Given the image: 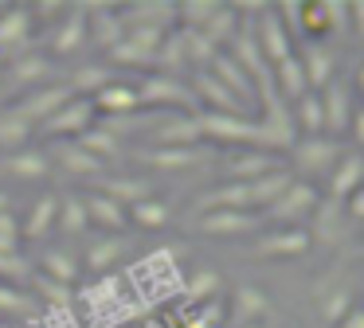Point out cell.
<instances>
[{"label": "cell", "mask_w": 364, "mask_h": 328, "mask_svg": "<svg viewBox=\"0 0 364 328\" xmlns=\"http://www.w3.org/2000/svg\"><path fill=\"white\" fill-rule=\"evenodd\" d=\"M110 82H114V70L106 67V62H87V67H79L71 78H67V86H71L75 98H87V102L95 98L102 86H110Z\"/></svg>", "instance_id": "obj_35"}, {"label": "cell", "mask_w": 364, "mask_h": 328, "mask_svg": "<svg viewBox=\"0 0 364 328\" xmlns=\"http://www.w3.org/2000/svg\"><path fill=\"white\" fill-rule=\"evenodd\" d=\"M9 78L12 82L4 86V90L12 94V86H48V78H51V59L43 55V47H28L20 59H12L9 62Z\"/></svg>", "instance_id": "obj_24"}, {"label": "cell", "mask_w": 364, "mask_h": 328, "mask_svg": "<svg viewBox=\"0 0 364 328\" xmlns=\"http://www.w3.org/2000/svg\"><path fill=\"white\" fill-rule=\"evenodd\" d=\"M290 184H294V172H290V168H278V172H270V176H262V180H255V184H247V187H251L255 211H267L270 203H274Z\"/></svg>", "instance_id": "obj_38"}, {"label": "cell", "mask_w": 364, "mask_h": 328, "mask_svg": "<svg viewBox=\"0 0 364 328\" xmlns=\"http://www.w3.org/2000/svg\"><path fill=\"white\" fill-rule=\"evenodd\" d=\"M204 70L215 78V82H223V86H228V90L235 94L239 102H247V106L255 109V82H251V75H247V70L239 67V62L231 59L228 51H220V55H215V59L204 67Z\"/></svg>", "instance_id": "obj_25"}, {"label": "cell", "mask_w": 364, "mask_h": 328, "mask_svg": "<svg viewBox=\"0 0 364 328\" xmlns=\"http://www.w3.org/2000/svg\"><path fill=\"white\" fill-rule=\"evenodd\" d=\"M36 273V266L28 262L24 254H0V281H9V285H20Z\"/></svg>", "instance_id": "obj_42"}, {"label": "cell", "mask_w": 364, "mask_h": 328, "mask_svg": "<svg viewBox=\"0 0 364 328\" xmlns=\"http://www.w3.org/2000/svg\"><path fill=\"white\" fill-rule=\"evenodd\" d=\"M0 312L4 317H28L32 320L40 312V301L32 293H24L20 285H9V281H0Z\"/></svg>", "instance_id": "obj_39"}, {"label": "cell", "mask_w": 364, "mask_h": 328, "mask_svg": "<svg viewBox=\"0 0 364 328\" xmlns=\"http://www.w3.org/2000/svg\"><path fill=\"white\" fill-rule=\"evenodd\" d=\"M314 246L306 226H274L267 234H255V254L259 258H301Z\"/></svg>", "instance_id": "obj_15"}, {"label": "cell", "mask_w": 364, "mask_h": 328, "mask_svg": "<svg viewBox=\"0 0 364 328\" xmlns=\"http://www.w3.org/2000/svg\"><path fill=\"white\" fill-rule=\"evenodd\" d=\"M188 90H192V98H196V114H223V117H251L255 114L247 102H239L235 94L223 82H215L208 70H196V75L188 78Z\"/></svg>", "instance_id": "obj_5"}, {"label": "cell", "mask_w": 364, "mask_h": 328, "mask_svg": "<svg viewBox=\"0 0 364 328\" xmlns=\"http://www.w3.org/2000/svg\"><path fill=\"white\" fill-rule=\"evenodd\" d=\"M294 55H298L301 75H306V86L314 94H321L325 86L337 78V55H333L329 43H301Z\"/></svg>", "instance_id": "obj_16"}, {"label": "cell", "mask_w": 364, "mask_h": 328, "mask_svg": "<svg viewBox=\"0 0 364 328\" xmlns=\"http://www.w3.org/2000/svg\"><path fill=\"white\" fill-rule=\"evenodd\" d=\"M306 231H309V242H321V246H341L345 239H353V226H348V219H345V211H341L337 199L317 203L309 223H306Z\"/></svg>", "instance_id": "obj_11"}, {"label": "cell", "mask_w": 364, "mask_h": 328, "mask_svg": "<svg viewBox=\"0 0 364 328\" xmlns=\"http://www.w3.org/2000/svg\"><path fill=\"white\" fill-rule=\"evenodd\" d=\"M36 137V125H28L16 109H0V153H20Z\"/></svg>", "instance_id": "obj_34"}, {"label": "cell", "mask_w": 364, "mask_h": 328, "mask_svg": "<svg viewBox=\"0 0 364 328\" xmlns=\"http://www.w3.org/2000/svg\"><path fill=\"white\" fill-rule=\"evenodd\" d=\"M220 164H223V172H228V184H255V180L286 168L282 156L262 153V148H228Z\"/></svg>", "instance_id": "obj_6"}, {"label": "cell", "mask_w": 364, "mask_h": 328, "mask_svg": "<svg viewBox=\"0 0 364 328\" xmlns=\"http://www.w3.org/2000/svg\"><path fill=\"white\" fill-rule=\"evenodd\" d=\"M290 121H294V133H298V137H321V133H325L321 98H317L314 90L301 94V98L290 106Z\"/></svg>", "instance_id": "obj_31"}, {"label": "cell", "mask_w": 364, "mask_h": 328, "mask_svg": "<svg viewBox=\"0 0 364 328\" xmlns=\"http://www.w3.org/2000/svg\"><path fill=\"white\" fill-rule=\"evenodd\" d=\"M90 184H95L90 192L106 195V199L122 203V207H134V203L145 199V195H153L149 180H141V176H98V180H90Z\"/></svg>", "instance_id": "obj_27"}, {"label": "cell", "mask_w": 364, "mask_h": 328, "mask_svg": "<svg viewBox=\"0 0 364 328\" xmlns=\"http://www.w3.org/2000/svg\"><path fill=\"white\" fill-rule=\"evenodd\" d=\"M55 231L71 234V239H79V234H87V231H90V223H87V207H82V195H79V192H63V195H59Z\"/></svg>", "instance_id": "obj_36"}, {"label": "cell", "mask_w": 364, "mask_h": 328, "mask_svg": "<svg viewBox=\"0 0 364 328\" xmlns=\"http://www.w3.org/2000/svg\"><path fill=\"white\" fill-rule=\"evenodd\" d=\"M90 109H95L98 121H110V117H129V114H141V98H137V86L134 82H122L114 78L110 86L90 98Z\"/></svg>", "instance_id": "obj_14"}, {"label": "cell", "mask_w": 364, "mask_h": 328, "mask_svg": "<svg viewBox=\"0 0 364 328\" xmlns=\"http://www.w3.org/2000/svg\"><path fill=\"white\" fill-rule=\"evenodd\" d=\"M270 82H274L278 98H282L286 106H294V102H298L301 94H309V86H306V75H301L298 55H290V59H282L278 67H270Z\"/></svg>", "instance_id": "obj_30"}, {"label": "cell", "mask_w": 364, "mask_h": 328, "mask_svg": "<svg viewBox=\"0 0 364 328\" xmlns=\"http://www.w3.org/2000/svg\"><path fill=\"white\" fill-rule=\"evenodd\" d=\"M75 145H79V148H82V153H87V156H95L98 164L114 160V156L122 153V141L114 137L110 129H102V125H98V121L90 125V129H82L79 137H75Z\"/></svg>", "instance_id": "obj_33"}, {"label": "cell", "mask_w": 364, "mask_h": 328, "mask_svg": "<svg viewBox=\"0 0 364 328\" xmlns=\"http://www.w3.org/2000/svg\"><path fill=\"white\" fill-rule=\"evenodd\" d=\"M28 285H32V297H36V301L48 305V312H67V309H75L71 285H59V281L43 278V273H32V278H28Z\"/></svg>", "instance_id": "obj_37"}, {"label": "cell", "mask_w": 364, "mask_h": 328, "mask_svg": "<svg viewBox=\"0 0 364 328\" xmlns=\"http://www.w3.org/2000/svg\"><path fill=\"white\" fill-rule=\"evenodd\" d=\"M149 148H196L204 145L196 129V114H161L149 125Z\"/></svg>", "instance_id": "obj_9"}, {"label": "cell", "mask_w": 364, "mask_h": 328, "mask_svg": "<svg viewBox=\"0 0 364 328\" xmlns=\"http://www.w3.org/2000/svg\"><path fill=\"white\" fill-rule=\"evenodd\" d=\"M0 8H4V4H0Z\"/></svg>", "instance_id": "obj_48"}, {"label": "cell", "mask_w": 364, "mask_h": 328, "mask_svg": "<svg viewBox=\"0 0 364 328\" xmlns=\"http://www.w3.org/2000/svg\"><path fill=\"white\" fill-rule=\"evenodd\" d=\"M82 195V207H87V223L90 226H98L102 234H126L129 231V219H126V207L122 203H114V199H106V195H98V192H79Z\"/></svg>", "instance_id": "obj_19"}, {"label": "cell", "mask_w": 364, "mask_h": 328, "mask_svg": "<svg viewBox=\"0 0 364 328\" xmlns=\"http://www.w3.org/2000/svg\"><path fill=\"white\" fill-rule=\"evenodd\" d=\"M4 98H9V90H4V78H0V102H4Z\"/></svg>", "instance_id": "obj_46"}, {"label": "cell", "mask_w": 364, "mask_h": 328, "mask_svg": "<svg viewBox=\"0 0 364 328\" xmlns=\"http://www.w3.org/2000/svg\"><path fill=\"white\" fill-rule=\"evenodd\" d=\"M317 203H321V187H317V184H306V180L294 176V184L286 187V192L278 195V199L270 203L267 211H259V215H262V223H278V226H306Z\"/></svg>", "instance_id": "obj_3"}, {"label": "cell", "mask_w": 364, "mask_h": 328, "mask_svg": "<svg viewBox=\"0 0 364 328\" xmlns=\"http://www.w3.org/2000/svg\"><path fill=\"white\" fill-rule=\"evenodd\" d=\"M196 211H200V215H208V211H255L251 187H247V184H220V187H208V192L196 195Z\"/></svg>", "instance_id": "obj_26"}, {"label": "cell", "mask_w": 364, "mask_h": 328, "mask_svg": "<svg viewBox=\"0 0 364 328\" xmlns=\"http://www.w3.org/2000/svg\"><path fill=\"white\" fill-rule=\"evenodd\" d=\"M87 16L90 8L87 4H67V12L59 16L55 23H51L48 31V59L55 55V59H67V55H75L82 43H87Z\"/></svg>", "instance_id": "obj_7"}, {"label": "cell", "mask_w": 364, "mask_h": 328, "mask_svg": "<svg viewBox=\"0 0 364 328\" xmlns=\"http://www.w3.org/2000/svg\"><path fill=\"white\" fill-rule=\"evenodd\" d=\"M353 305H356L353 289H333V293L321 297V320H325V324H337V320L345 317Z\"/></svg>", "instance_id": "obj_41"}, {"label": "cell", "mask_w": 364, "mask_h": 328, "mask_svg": "<svg viewBox=\"0 0 364 328\" xmlns=\"http://www.w3.org/2000/svg\"><path fill=\"white\" fill-rule=\"evenodd\" d=\"M184 297H188L192 305H204V301H212V297H220V273L215 270H196L188 278V285H184Z\"/></svg>", "instance_id": "obj_40"}, {"label": "cell", "mask_w": 364, "mask_h": 328, "mask_svg": "<svg viewBox=\"0 0 364 328\" xmlns=\"http://www.w3.org/2000/svg\"><path fill=\"white\" fill-rule=\"evenodd\" d=\"M0 254H20V219L0 211Z\"/></svg>", "instance_id": "obj_43"}, {"label": "cell", "mask_w": 364, "mask_h": 328, "mask_svg": "<svg viewBox=\"0 0 364 328\" xmlns=\"http://www.w3.org/2000/svg\"><path fill=\"white\" fill-rule=\"evenodd\" d=\"M137 86V98L141 106L157 109V114H196V98H192L188 82H176V75H161L149 70Z\"/></svg>", "instance_id": "obj_2"}, {"label": "cell", "mask_w": 364, "mask_h": 328, "mask_svg": "<svg viewBox=\"0 0 364 328\" xmlns=\"http://www.w3.org/2000/svg\"><path fill=\"white\" fill-rule=\"evenodd\" d=\"M270 312V293L259 285H239L231 293V301L223 305V328H247L259 324L262 317Z\"/></svg>", "instance_id": "obj_10"}, {"label": "cell", "mask_w": 364, "mask_h": 328, "mask_svg": "<svg viewBox=\"0 0 364 328\" xmlns=\"http://www.w3.org/2000/svg\"><path fill=\"white\" fill-rule=\"evenodd\" d=\"M325 180H329V184H325V192H329L325 199L345 203L353 192H360V184H364V160H360V153H356V148H348V153L329 168V176H325Z\"/></svg>", "instance_id": "obj_18"}, {"label": "cell", "mask_w": 364, "mask_h": 328, "mask_svg": "<svg viewBox=\"0 0 364 328\" xmlns=\"http://www.w3.org/2000/svg\"><path fill=\"white\" fill-rule=\"evenodd\" d=\"M48 156H51V168L59 164V172H71V176H90V180L106 176V164H98L95 156H87L75 141H59Z\"/></svg>", "instance_id": "obj_28"}, {"label": "cell", "mask_w": 364, "mask_h": 328, "mask_svg": "<svg viewBox=\"0 0 364 328\" xmlns=\"http://www.w3.org/2000/svg\"><path fill=\"white\" fill-rule=\"evenodd\" d=\"M71 98H75V94H71V86H67V82H55V86L48 82V86H40V90L24 94V98H20L12 109H16V114L24 117L28 125H36V129H40V125L48 121L55 109H63Z\"/></svg>", "instance_id": "obj_12"}, {"label": "cell", "mask_w": 364, "mask_h": 328, "mask_svg": "<svg viewBox=\"0 0 364 328\" xmlns=\"http://www.w3.org/2000/svg\"><path fill=\"white\" fill-rule=\"evenodd\" d=\"M95 121L98 117H95V109H90V102L87 98H71L63 109H55V114L40 125V133H48L51 141H75L82 129H90Z\"/></svg>", "instance_id": "obj_13"}, {"label": "cell", "mask_w": 364, "mask_h": 328, "mask_svg": "<svg viewBox=\"0 0 364 328\" xmlns=\"http://www.w3.org/2000/svg\"><path fill=\"white\" fill-rule=\"evenodd\" d=\"M55 215H59V192H43L20 223V242H43L55 231Z\"/></svg>", "instance_id": "obj_23"}, {"label": "cell", "mask_w": 364, "mask_h": 328, "mask_svg": "<svg viewBox=\"0 0 364 328\" xmlns=\"http://www.w3.org/2000/svg\"><path fill=\"white\" fill-rule=\"evenodd\" d=\"M0 172H9L12 180H24V184H40L51 176V156L43 148H20V153L0 156Z\"/></svg>", "instance_id": "obj_21"}, {"label": "cell", "mask_w": 364, "mask_h": 328, "mask_svg": "<svg viewBox=\"0 0 364 328\" xmlns=\"http://www.w3.org/2000/svg\"><path fill=\"white\" fill-rule=\"evenodd\" d=\"M9 203H12V199H9V192H0V211H12Z\"/></svg>", "instance_id": "obj_45"}, {"label": "cell", "mask_w": 364, "mask_h": 328, "mask_svg": "<svg viewBox=\"0 0 364 328\" xmlns=\"http://www.w3.org/2000/svg\"><path fill=\"white\" fill-rule=\"evenodd\" d=\"M137 164L145 168H165V172H184V168H196V164H208V148H137L134 153Z\"/></svg>", "instance_id": "obj_20"}, {"label": "cell", "mask_w": 364, "mask_h": 328, "mask_svg": "<svg viewBox=\"0 0 364 328\" xmlns=\"http://www.w3.org/2000/svg\"><path fill=\"white\" fill-rule=\"evenodd\" d=\"M251 31H255V43H259L262 62H267V67H278L282 59H290V55L298 51V43H294V35H290V28H286L278 4H267V8H262V12L255 16Z\"/></svg>", "instance_id": "obj_4"}, {"label": "cell", "mask_w": 364, "mask_h": 328, "mask_svg": "<svg viewBox=\"0 0 364 328\" xmlns=\"http://www.w3.org/2000/svg\"><path fill=\"white\" fill-rule=\"evenodd\" d=\"M247 328H270V324H262V320H259V324H247Z\"/></svg>", "instance_id": "obj_47"}, {"label": "cell", "mask_w": 364, "mask_h": 328, "mask_svg": "<svg viewBox=\"0 0 364 328\" xmlns=\"http://www.w3.org/2000/svg\"><path fill=\"white\" fill-rule=\"evenodd\" d=\"M126 254H129V234H95V239L87 242V250H82L79 266H87V270H95V273H106Z\"/></svg>", "instance_id": "obj_22"}, {"label": "cell", "mask_w": 364, "mask_h": 328, "mask_svg": "<svg viewBox=\"0 0 364 328\" xmlns=\"http://www.w3.org/2000/svg\"><path fill=\"white\" fill-rule=\"evenodd\" d=\"M192 226L208 239H243V234H262L267 223L259 211H208Z\"/></svg>", "instance_id": "obj_8"}, {"label": "cell", "mask_w": 364, "mask_h": 328, "mask_svg": "<svg viewBox=\"0 0 364 328\" xmlns=\"http://www.w3.org/2000/svg\"><path fill=\"white\" fill-rule=\"evenodd\" d=\"M321 114H325V129L333 133V137H345V129H348V117H353V90H348V82H345V75H337L329 86H325L321 94Z\"/></svg>", "instance_id": "obj_17"}, {"label": "cell", "mask_w": 364, "mask_h": 328, "mask_svg": "<svg viewBox=\"0 0 364 328\" xmlns=\"http://www.w3.org/2000/svg\"><path fill=\"white\" fill-rule=\"evenodd\" d=\"M36 273H43V278L59 281V285H75V281L82 278V266L75 254H67V250H43L40 254V266H36Z\"/></svg>", "instance_id": "obj_32"}, {"label": "cell", "mask_w": 364, "mask_h": 328, "mask_svg": "<svg viewBox=\"0 0 364 328\" xmlns=\"http://www.w3.org/2000/svg\"><path fill=\"white\" fill-rule=\"evenodd\" d=\"M333 328H364V309H360V305H353V309H348Z\"/></svg>", "instance_id": "obj_44"}, {"label": "cell", "mask_w": 364, "mask_h": 328, "mask_svg": "<svg viewBox=\"0 0 364 328\" xmlns=\"http://www.w3.org/2000/svg\"><path fill=\"white\" fill-rule=\"evenodd\" d=\"M348 153V141H325V137H298L290 145V153L282 156L290 172H306V184H314V176H329V168Z\"/></svg>", "instance_id": "obj_1"}, {"label": "cell", "mask_w": 364, "mask_h": 328, "mask_svg": "<svg viewBox=\"0 0 364 328\" xmlns=\"http://www.w3.org/2000/svg\"><path fill=\"white\" fill-rule=\"evenodd\" d=\"M126 219L129 226H137V231H165V226H173V203L157 199V195H145L141 203H134V207H126Z\"/></svg>", "instance_id": "obj_29"}]
</instances>
